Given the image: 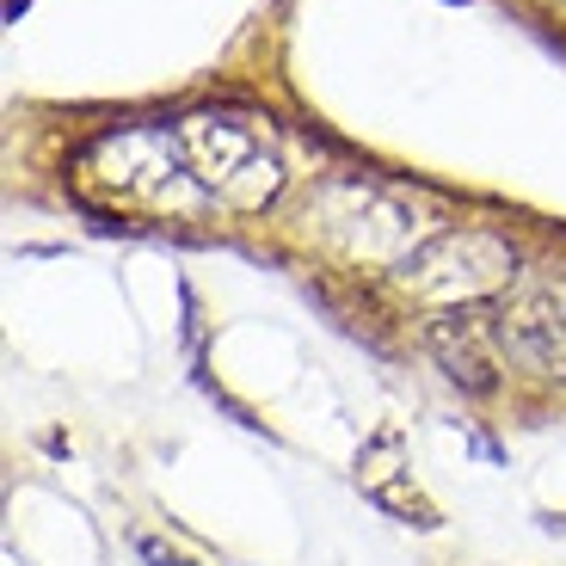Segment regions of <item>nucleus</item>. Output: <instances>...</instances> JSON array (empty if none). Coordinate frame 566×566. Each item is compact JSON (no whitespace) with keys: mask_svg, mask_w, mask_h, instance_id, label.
<instances>
[{"mask_svg":"<svg viewBox=\"0 0 566 566\" xmlns=\"http://www.w3.org/2000/svg\"><path fill=\"white\" fill-rule=\"evenodd\" d=\"M179 129V155L185 172L198 185L203 203H222V210H259V203L277 191V155L265 148L259 129H247L241 117H185Z\"/></svg>","mask_w":566,"mask_h":566,"instance_id":"f257e3e1","label":"nucleus"},{"mask_svg":"<svg viewBox=\"0 0 566 566\" xmlns=\"http://www.w3.org/2000/svg\"><path fill=\"white\" fill-rule=\"evenodd\" d=\"M511 277V253L493 241V234H443V241L407 253L400 265V283H407L419 302H474L486 290Z\"/></svg>","mask_w":566,"mask_h":566,"instance_id":"f03ea898","label":"nucleus"},{"mask_svg":"<svg viewBox=\"0 0 566 566\" xmlns=\"http://www.w3.org/2000/svg\"><path fill=\"white\" fill-rule=\"evenodd\" d=\"M308 216L339 253L376 259V265H382V259H400L412 247V234H419L407 203L382 198V191H369V185H326Z\"/></svg>","mask_w":566,"mask_h":566,"instance_id":"7ed1b4c3","label":"nucleus"},{"mask_svg":"<svg viewBox=\"0 0 566 566\" xmlns=\"http://www.w3.org/2000/svg\"><path fill=\"white\" fill-rule=\"evenodd\" d=\"M499 345L536 376H566V290H524L499 321Z\"/></svg>","mask_w":566,"mask_h":566,"instance_id":"20e7f679","label":"nucleus"},{"mask_svg":"<svg viewBox=\"0 0 566 566\" xmlns=\"http://www.w3.org/2000/svg\"><path fill=\"white\" fill-rule=\"evenodd\" d=\"M160 566H191V560H160Z\"/></svg>","mask_w":566,"mask_h":566,"instance_id":"39448f33","label":"nucleus"}]
</instances>
